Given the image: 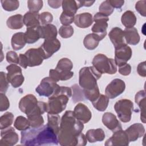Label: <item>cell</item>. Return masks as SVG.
<instances>
[{
    "mask_svg": "<svg viewBox=\"0 0 146 146\" xmlns=\"http://www.w3.org/2000/svg\"><path fill=\"white\" fill-rule=\"evenodd\" d=\"M83 128V123L75 117L73 111H66L60 119L58 133L59 144L63 146L86 145L87 138L82 133Z\"/></svg>",
    "mask_w": 146,
    "mask_h": 146,
    "instance_id": "1",
    "label": "cell"
},
{
    "mask_svg": "<svg viewBox=\"0 0 146 146\" xmlns=\"http://www.w3.org/2000/svg\"><path fill=\"white\" fill-rule=\"evenodd\" d=\"M56 135L54 131L46 124L22 131L21 143L27 146L58 145Z\"/></svg>",
    "mask_w": 146,
    "mask_h": 146,
    "instance_id": "2",
    "label": "cell"
},
{
    "mask_svg": "<svg viewBox=\"0 0 146 146\" xmlns=\"http://www.w3.org/2000/svg\"><path fill=\"white\" fill-rule=\"evenodd\" d=\"M72 96V90L70 87L60 86L58 91L48 98L47 103V112L59 114L66 107L69 98Z\"/></svg>",
    "mask_w": 146,
    "mask_h": 146,
    "instance_id": "3",
    "label": "cell"
},
{
    "mask_svg": "<svg viewBox=\"0 0 146 146\" xmlns=\"http://www.w3.org/2000/svg\"><path fill=\"white\" fill-rule=\"evenodd\" d=\"M102 74L94 66L82 68L79 72V84L83 90H92L98 87L97 80Z\"/></svg>",
    "mask_w": 146,
    "mask_h": 146,
    "instance_id": "4",
    "label": "cell"
},
{
    "mask_svg": "<svg viewBox=\"0 0 146 146\" xmlns=\"http://www.w3.org/2000/svg\"><path fill=\"white\" fill-rule=\"evenodd\" d=\"M92 66L102 74H114L117 71V66L115 60L108 58L102 54H98L95 55L92 61Z\"/></svg>",
    "mask_w": 146,
    "mask_h": 146,
    "instance_id": "5",
    "label": "cell"
},
{
    "mask_svg": "<svg viewBox=\"0 0 146 146\" xmlns=\"http://www.w3.org/2000/svg\"><path fill=\"white\" fill-rule=\"evenodd\" d=\"M114 109L120 120L123 123L129 122L131 119L133 104L129 99H120L116 102Z\"/></svg>",
    "mask_w": 146,
    "mask_h": 146,
    "instance_id": "6",
    "label": "cell"
},
{
    "mask_svg": "<svg viewBox=\"0 0 146 146\" xmlns=\"http://www.w3.org/2000/svg\"><path fill=\"white\" fill-rule=\"evenodd\" d=\"M60 87L55 80L49 76L46 77L41 80L35 91L40 96L49 98L55 94Z\"/></svg>",
    "mask_w": 146,
    "mask_h": 146,
    "instance_id": "7",
    "label": "cell"
},
{
    "mask_svg": "<svg viewBox=\"0 0 146 146\" xmlns=\"http://www.w3.org/2000/svg\"><path fill=\"white\" fill-rule=\"evenodd\" d=\"M93 21L95 23L93 25L91 30L100 40H102L107 35V29L108 27L107 22L109 21L108 17L99 13L95 14Z\"/></svg>",
    "mask_w": 146,
    "mask_h": 146,
    "instance_id": "8",
    "label": "cell"
},
{
    "mask_svg": "<svg viewBox=\"0 0 146 146\" xmlns=\"http://www.w3.org/2000/svg\"><path fill=\"white\" fill-rule=\"evenodd\" d=\"M6 70L8 72L7 78L14 88L20 87L23 83L25 78L22 73V69L17 64H11L7 66Z\"/></svg>",
    "mask_w": 146,
    "mask_h": 146,
    "instance_id": "9",
    "label": "cell"
},
{
    "mask_svg": "<svg viewBox=\"0 0 146 146\" xmlns=\"http://www.w3.org/2000/svg\"><path fill=\"white\" fill-rule=\"evenodd\" d=\"M60 48V42L56 39H44V42L39 47L44 59H47L51 57L55 52L58 51Z\"/></svg>",
    "mask_w": 146,
    "mask_h": 146,
    "instance_id": "10",
    "label": "cell"
},
{
    "mask_svg": "<svg viewBox=\"0 0 146 146\" xmlns=\"http://www.w3.org/2000/svg\"><path fill=\"white\" fill-rule=\"evenodd\" d=\"M125 84L120 79L112 80L105 89V94L109 99H114L121 94L125 90Z\"/></svg>",
    "mask_w": 146,
    "mask_h": 146,
    "instance_id": "11",
    "label": "cell"
},
{
    "mask_svg": "<svg viewBox=\"0 0 146 146\" xmlns=\"http://www.w3.org/2000/svg\"><path fill=\"white\" fill-rule=\"evenodd\" d=\"M132 55L131 48L127 44L115 48V62L119 67L123 65L131 59Z\"/></svg>",
    "mask_w": 146,
    "mask_h": 146,
    "instance_id": "12",
    "label": "cell"
},
{
    "mask_svg": "<svg viewBox=\"0 0 146 146\" xmlns=\"http://www.w3.org/2000/svg\"><path fill=\"white\" fill-rule=\"evenodd\" d=\"M1 145L12 146L16 144L19 140L18 135L15 132L14 128L11 127L1 129Z\"/></svg>",
    "mask_w": 146,
    "mask_h": 146,
    "instance_id": "13",
    "label": "cell"
},
{
    "mask_svg": "<svg viewBox=\"0 0 146 146\" xmlns=\"http://www.w3.org/2000/svg\"><path fill=\"white\" fill-rule=\"evenodd\" d=\"M129 143V141L125 131L121 129L114 132L112 136L106 141L104 145L106 146H127Z\"/></svg>",
    "mask_w": 146,
    "mask_h": 146,
    "instance_id": "14",
    "label": "cell"
},
{
    "mask_svg": "<svg viewBox=\"0 0 146 146\" xmlns=\"http://www.w3.org/2000/svg\"><path fill=\"white\" fill-rule=\"evenodd\" d=\"M38 101L33 94H28L23 97L19 103V108L26 115L31 112L38 105Z\"/></svg>",
    "mask_w": 146,
    "mask_h": 146,
    "instance_id": "15",
    "label": "cell"
},
{
    "mask_svg": "<svg viewBox=\"0 0 146 146\" xmlns=\"http://www.w3.org/2000/svg\"><path fill=\"white\" fill-rule=\"evenodd\" d=\"M75 117L83 124L88 122L92 117V113L89 108L84 104L78 103L74 108Z\"/></svg>",
    "mask_w": 146,
    "mask_h": 146,
    "instance_id": "16",
    "label": "cell"
},
{
    "mask_svg": "<svg viewBox=\"0 0 146 146\" xmlns=\"http://www.w3.org/2000/svg\"><path fill=\"white\" fill-rule=\"evenodd\" d=\"M103 124L113 132L122 129V126L116 116L111 112H106L102 116Z\"/></svg>",
    "mask_w": 146,
    "mask_h": 146,
    "instance_id": "17",
    "label": "cell"
},
{
    "mask_svg": "<svg viewBox=\"0 0 146 146\" xmlns=\"http://www.w3.org/2000/svg\"><path fill=\"white\" fill-rule=\"evenodd\" d=\"M130 141H135L142 137L145 133V128L141 123H135L125 130Z\"/></svg>",
    "mask_w": 146,
    "mask_h": 146,
    "instance_id": "18",
    "label": "cell"
},
{
    "mask_svg": "<svg viewBox=\"0 0 146 146\" xmlns=\"http://www.w3.org/2000/svg\"><path fill=\"white\" fill-rule=\"evenodd\" d=\"M28 60V64L29 67H34L40 65L44 58L39 48H30L25 53Z\"/></svg>",
    "mask_w": 146,
    "mask_h": 146,
    "instance_id": "19",
    "label": "cell"
},
{
    "mask_svg": "<svg viewBox=\"0 0 146 146\" xmlns=\"http://www.w3.org/2000/svg\"><path fill=\"white\" fill-rule=\"evenodd\" d=\"M108 36L115 48L123 45L127 44L124 38V31L119 27H115L112 29L109 33Z\"/></svg>",
    "mask_w": 146,
    "mask_h": 146,
    "instance_id": "20",
    "label": "cell"
},
{
    "mask_svg": "<svg viewBox=\"0 0 146 146\" xmlns=\"http://www.w3.org/2000/svg\"><path fill=\"white\" fill-rule=\"evenodd\" d=\"M93 18L91 14L83 13L75 16L74 23L79 28L86 29L90 27L93 23Z\"/></svg>",
    "mask_w": 146,
    "mask_h": 146,
    "instance_id": "21",
    "label": "cell"
},
{
    "mask_svg": "<svg viewBox=\"0 0 146 146\" xmlns=\"http://www.w3.org/2000/svg\"><path fill=\"white\" fill-rule=\"evenodd\" d=\"M40 37L44 39H51L56 38L57 36V29L55 26L52 24L38 27Z\"/></svg>",
    "mask_w": 146,
    "mask_h": 146,
    "instance_id": "22",
    "label": "cell"
},
{
    "mask_svg": "<svg viewBox=\"0 0 146 146\" xmlns=\"http://www.w3.org/2000/svg\"><path fill=\"white\" fill-rule=\"evenodd\" d=\"M124 35L127 44L136 45L140 41V35L135 27H128L124 29Z\"/></svg>",
    "mask_w": 146,
    "mask_h": 146,
    "instance_id": "23",
    "label": "cell"
},
{
    "mask_svg": "<svg viewBox=\"0 0 146 146\" xmlns=\"http://www.w3.org/2000/svg\"><path fill=\"white\" fill-rule=\"evenodd\" d=\"M135 103L139 106L140 112V119L143 123H145V92L144 90L139 91L135 95Z\"/></svg>",
    "mask_w": 146,
    "mask_h": 146,
    "instance_id": "24",
    "label": "cell"
},
{
    "mask_svg": "<svg viewBox=\"0 0 146 146\" xmlns=\"http://www.w3.org/2000/svg\"><path fill=\"white\" fill-rule=\"evenodd\" d=\"M86 137L90 143L102 141L105 138V133L102 128L91 129L87 131Z\"/></svg>",
    "mask_w": 146,
    "mask_h": 146,
    "instance_id": "25",
    "label": "cell"
},
{
    "mask_svg": "<svg viewBox=\"0 0 146 146\" xmlns=\"http://www.w3.org/2000/svg\"><path fill=\"white\" fill-rule=\"evenodd\" d=\"M23 22L27 27L39 26V14L38 13L28 11L23 16Z\"/></svg>",
    "mask_w": 146,
    "mask_h": 146,
    "instance_id": "26",
    "label": "cell"
},
{
    "mask_svg": "<svg viewBox=\"0 0 146 146\" xmlns=\"http://www.w3.org/2000/svg\"><path fill=\"white\" fill-rule=\"evenodd\" d=\"M74 75L72 71H59L56 69L49 71V76L56 82L59 80H67L70 79Z\"/></svg>",
    "mask_w": 146,
    "mask_h": 146,
    "instance_id": "27",
    "label": "cell"
},
{
    "mask_svg": "<svg viewBox=\"0 0 146 146\" xmlns=\"http://www.w3.org/2000/svg\"><path fill=\"white\" fill-rule=\"evenodd\" d=\"M38 27H27L25 33V39L26 43L29 44L34 43L40 38Z\"/></svg>",
    "mask_w": 146,
    "mask_h": 146,
    "instance_id": "28",
    "label": "cell"
},
{
    "mask_svg": "<svg viewBox=\"0 0 146 146\" xmlns=\"http://www.w3.org/2000/svg\"><path fill=\"white\" fill-rule=\"evenodd\" d=\"M6 25L11 29H20L24 25L23 17L21 14L12 15L7 19Z\"/></svg>",
    "mask_w": 146,
    "mask_h": 146,
    "instance_id": "29",
    "label": "cell"
},
{
    "mask_svg": "<svg viewBox=\"0 0 146 146\" xmlns=\"http://www.w3.org/2000/svg\"><path fill=\"white\" fill-rule=\"evenodd\" d=\"M11 43L14 50H19L22 49L26 43L25 39V33L21 32L15 33L11 38Z\"/></svg>",
    "mask_w": 146,
    "mask_h": 146,
    "instance_id": "30",
    "label": "cell"
},
{
    "mask_svg": "<svg viewBox=\"0 0 146 146\" xmlns=\"http://www.w3.org/2000/svg\"><path fill=\"white\" fill-rule=\"evenodd\" d=\"M121 21L126 28L132 27L136 25V17L133 11L128 10L122 14Z\"/></svg>",
    "mask_w": 146,
    "mask_h": 146,
    "instance_id": "31",
    "label": "cell"
},
{
    "mask_svg": "<svg viewBox=\"0 0 146 146\" xmlns=\"http://www.w3.org/2000/svg\"><path fill=\"white\" fill-rule=\"evenodd\" d=\"M63 11L64 13L74 15L79 9L77 1L73 0H64L62 2Z\"/></svg>",
    "mask_w": 146,
    "mask_h": 146,
    "instance_id": "32",
    "label": "cell"
},
{
    "mask_svg": "<svg viewBox=\"0 0 146 146\" xmlns=\"http://www.w3.org/2000/svg\"><path fill=\"white\" fill-rule=\"evenodd\" d=\"M99 41L100 40L94 34H89L84 38L83 44L87 49L93 50L98 47Z\"/></svg>",
    "mask_w": 146,
    "mask_h": 146,
    "instance_id": "33",
    "label": "cell"
},
{
    "mask_svg": "<svg viewBox=\"0 0 146 146\" xmlns=\"http://www.w3.org/2000/svg\"><path fill=\"white\" fill-rule=\"evenodd\" d=\"M47 125L51 128L55 133L58 135V133L60 128V117L58 114H47Z\"/></svg>",
    "mask_w": 146,
    "mask_h": 146,
    "instance_id": "34",
    "label": "cell"
},
{
    "mask_svg": "<svg viewBox=\"0 0 146 146\" xmlns=\"http://www.w3.org/2000/svg\"><path fill=\"white\" fill-rule=\"evenodd\" d=\"M93 106L99 111H104L109 103V98L105 95L100 94L99 96L92 102Z\"/></svg>",
    "mask_w": 146,
    "mask_h": 146,
    "instance_id": "35",
    "label": "cell"
},
{
    "mask_svg": "<svg viewBox=\"0 0 146 146\" xmlns=\"http://www.w3.org/2000/svg\"><path fill=\"white\" fill-rule=\"evenodd\" d=\"M14 126L17 130L23 131L30 128V124L28 119H27L22 116H19L15 119Z\"/></svg>",
    "mask_w": 146,
    "mask_h": 146,
    "instance_id": "36",
    "label": "cell"
},
{
    "mask_svg": "<svg viewBox=\"0 0 146 146\" xmlns=\"http://www.w3.org/2000/svg\"><path fill=\"white\" fill-rule=\"evenodd\" d=\"M72 68L73 64L71 60L68 58H64L58 61L55 69L59 71H71Z\"/></svg>",
    "mask_w": 146,
    "mask_h": 146,
    "instance_id": "37",
    "label": "cell"
},
{
    "mask_svg": "<svg viewBox=\"0 0 146 146\" xmlns=\"http://www.w3.org/2000/svg\"><path fill=\"white\" fill-rule=\"evenodd\" d=\"M14 120V115L10 112H7L0 117V128L3 129L11 125Z\"/></svg>",
    "mask_w": 146,
    "mask_h": 146,
    "instance_id": "38",
    "label": "cell"
},
{
    "mask_svg": "<svg viewBox=\"0 0 146 146\" xmlns=\"http://www.w3.org/2000/svg\"><path fill=\"white\" fill-rule=\"evenodd\" d=\"M31 128H38L43 125L44 120L40 114H33L27 116Z\"/></svg>",
    "mask_w": 146,
    "mask_h": 146,
    "instance_id": "39",
    "label": "cell"
},
{
    "mask_svg": "<svg viewBox=\"0 0 146 146\" xmlns=\"http://www.w3.org/2000/svg\"><path fill=\"white\" fill-rule=\"evenodd\" d=\"M1 3L3 9L7 11L16 10L19 6V2L17 0H1Z\"/></svg>",
    "mask_w": 146,
    "mask_h": 146,
    "instance_id": "40",
    "label": "cell"
},
{
    "mask_svg": "<svg viewBox=\"0 0 146 146\" xmlns=\"http://www.w3.org/2000/svg\"><path fill=\"white\" fill-rule=\"evenodd\" d=\"M99 13L104 15L105 16L108 17L110 15L114 10V8L111 5L108 0L103 2L99 7Z\"/></svg>",
    "mask_w": 146,
    "mask_h": 146,
    "instance_id": "41",
    "label": "cell"
},
{
    "mask_svg": "<svg viewBox=\"0 0 146 146\" xmlns=\"http://www.w3.org/2000/svg\"><path fill=\"white\" fill-rule=\"evenodd\" d=\"M83 92L85 98L91 102L95 101L100 95L98 87L92 90H83Z\"/></svg>",
    "mask_w": 146,
    "mask_h": 146,
    "instance_id": "42",
    "label": "cell"
},
{
    "mask_svg": "<svg viewBox=\"0 0 146 146\" xmlns=\"http://www.w3.org/2000/svg\"><path fill=\"white\" fill-rule=\"evenodd\" d=\"M27 6L29 11L38 13L43 7V1L40 0H32L27 1Z\"/></svg>",
    "mask_w": 146,
    "mask_h": 146,
    "instance_id": "43",
    "label": "cell"
},
{
    "mask_svg": "<svg viewBox=\"0 0 146 146\" xmlns=\"http://www.w3.org/2000/svg\"><path fill=\"white\" fill-rule=\"evenodd\" d=\"M59 34L60 36L63 38H70L74 34L73 27L69 26H62L59 30Z\"/></svg>",
    "mask_w": 146,
    "mask_h": 146,
    "instance_id": "44",
    "label": "cell"
},
{
    "mask_svg": "<svg viewBox=\"0 0 146 146\" xmlns=\"http://www.w3.org/2000/svg\"><path fill=\"white\" fill-rule=\"evenodd\" d=\"M53 20V16L51 13L49 12H43L39 14V21L40 24L42 26L51 24Z\"/></svg>",
    "mask_w": 146,
    "mask_h": 146,
    "instance_id": "45",
    "label": "cell"
},
{
    "mask_svg": "<svg viewBox=\"0 0 146 146\" xmlns=\"http://www.w3.org/2000/svg\"><path fill=\"white\" fill-rule=\"evenodd\" d=\"M74 15L67 14L63 11L60 16V21L63 26H69L74 21Z\"/></svg>",
    "mask_w": 146,
    "mask_h": 146,
    "instance_id": "46",
    "label": "cell"
},
{
    "mask_svg": "<svg viewBox=\"0 0 146 146\" xmlns=\"http://www.w3.org/2000/svg\"><path fill=\"white\" fill-rule=\"evenodd\" d=\"M0 91L5 94L9 87V81L7 78V74L3 72H0Z\"/></svg>",
    "mask_w": 146,
    "mask_h": 146,
    "instance_id": "47",
    "label": "cell"
},
{
    "mask_svg": "<svg viewBox=\"0 0 146 146\" xmlns=\"http://www.w3.org/2000/svg\"><path fill=\"white\" fill-rule=\"evenodd\" d=\"M6 58L7 62L10 64H19V56L15 51H10L7 52L6 55Z\"/></svg>",
    "mask_w": 146,
    "mask_h": 146,
    "instance_id": "48",
    "label": "cell"
},
{
    "mask_svg": "<svg viewBox=\"0 0 146 146\" xmlns=\"http://www.w3.org/2000/svg\"><path fill=\"white\" fill-rule=\"evenodd\" d=\"M10 107L8 98L3 93L0 94V111L1 112L7 110Z\"/></svg>",
    "mask_w": 146,
    "mask_h": 146,
    "instance_id": "49",
    "label": "cell"
},
{
    "mask_svg": "<svg viewBox=\"0 0 146 146\" xmlns=\"http://www.w3.org/2000/svg\"><path fill=\"white\" fill-rule=\"evenodd\" d=\"M146 1H139L135 5V9L136 11L142 16H146Z\"/></svg>",
    "mask_w": 146,
    "mask_h": 146,
    "instance_id": "50",
    "label": "cell"
},
{
    "mask_svg": "<svg viewBox=\"0 0 146 146\" xmlns=\"http://www.w3.org/2000/svg\"><path fill=\"white\" fill-rule=\"evenodd\" d=\"M131 72V66L128 63H125L119 67V72L124 76H127Z\"/></svg>",
    "mask_w": 146,
    "mask_h": 146,
    "instance_id": "51",
    "label": "cell"
},
{
    "mask_svg": "<svg viewBox=\"0 0 146 146\" xmlns=\"http://www.w3.org/2000/svg\"><path fill=\"white\" fill-rule=\"evenodd\" d=\"M137 71L139 75L143 77L146 76V67H145V62H143L140 63L137 67Z\"/></svg>",
    "mask_w": 146,
    "mask_h": 146,
    "instance_id": "52",
    "label": "cell"
},
{
    "mask_svg": "<svg viewBox=\"0 0 146 146\" xmlns=\"http://www.w3.org/2000/svg\"><path fill=\"white\" fill-rule=\"evenodd\" d=\"M19 64L23 68H26L29 66L28 60L25 54H20L19 55Z\"/></svg>",
    "mask_w": 146,
    "mask_h": 146,
    "instance_id": "53",
    "label": "cell"
},
{
    "mask_svg": "<svg viewBox=\"0 0 146 146\" xmlns=\"http://www.w3.org/2000/svg\"><path fill=\"white\" fill-rule=\"evenodd\" d=\"M108 1L111 5L113 8H116V9L121 8L124 3V1H120V0L119 1V0H108Z\"/></svg>",
    "mask_w": 146,
    "mask_h": 146,
    "instance_id": "54",
    "label": "cell"
},
{
    "mask_svg": "<svg viewBox=\"0 0 146 146\" xmlns=\"http://www.w3.org/2000/svg\"><path fill=\"white\" fill-rule=\"evenodd\" d=\"M95 2V1H77L78 5L79 8L85 6V7H89L93 5V3Z\"/></svg>",
    "mask_w": 146,
    "mask_h": 146,
    "instance_id": "55",
    "label": "cell"
},
{
    "mask_svg": "<svg viewBox=\"0 0 146 146\" xmlns=\"http://www.w3.org/2000/svg\"><path fill=\"white\" fill-rule=\"evenodd\" d=\"M62 2L61 1H48V5L54 9H57L59 8L60 5H62Z\"/></svg>",
    "mask_w": 146,
    "mask_h": 146,
    "instance_id": "56",
    "label": "cell"
}]
</instances>
